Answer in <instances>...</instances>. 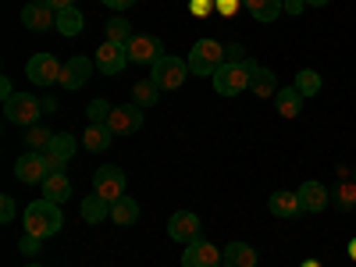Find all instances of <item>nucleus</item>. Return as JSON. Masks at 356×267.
<instances>
[{"label":"nucleus","mask_w":356,"mask_h":267,"mask_svg":"<svg viewBox=\"0 0 356 267\" xmlns=\"http://www.w3.org/2000/svg\"><path fill=\"white\" fill-rule=\"evenodd\" d=\"M349 260H356V239H349Z\"/></svg>","instance_id":"obj_45"},{"label":"nucleus","mask_w":356,"mask_h":267,"mask_svg":"<svg viewBox=\"0 0 356 267\" xmlns=\"http://www.w3.org/2000/svg\"><path fill=\"white\" fill-rule=\"evenodd\" d=\"M43 4H50L54 11H65V8H75V0H43Z\"/></svg>","instance_id":"obj_42"},{"label":"nucleus","mask_w":356,"mask_h":267,"mask_svg":"<svg viewBox=\"0 0 356 267\" xmlns=\"http://www.w3.org/2000/svg\"><path fill=\"white\" fill-rule=\"evenodd\" d=\"M307 0H285V15H303Z\"/></svg>","instance_id":"obj_40"},{"label":"nucleus","mask_w":356,"mask_h":267,"mask_svg":"<svg viewBox=\"0 0 356 267\" xmlns=\"http://www.w3.org/2000/svg\"><path fill=\"white\" fill-rule=\"evenodd\" d=\"M228 61H250V57H246V50H243V43H228Z\"/></svg>","instance_id":"obj_35"},{"label":"nucleus","mask_w":356,"mask_h":267,"mask_svg":"<svg viewBox=\"0 0 356 267\" xmlns=\"http://www.w3.org/2000/svg\"><path fill=\"white\" fill-rule=\"evenodd\" d=\"M221 253H225V264L232 267H257V250L250 243H228Z\"/></svg>","instance_id":"obj_25"},{"label":"nucleus","mask_w":356,"mask_h":267,"mask_svg":"<svg viewBox=\"0 0 356 267\" xmlns=\"http://www.w3.org/2000/svg\"><path fill=\"white\" fill-rule=\"evenodd\" d=\"M111 221L114 225H136L139 221V203L132 200V196H122V200H118V203H111Z\"/></svg>","instance_id":"obj_26"},{"label":"nucleus","mask_w":356,"mask_h":267,"mask_svg":"<svg viewBox=\"0 0 356 267\" xmlns=\"http://www.w3.org/2000/svg\"><path fill=\"white\" fill-rule=\"evenodd\" d=\"M86 29V18L79 8H65V11H57V33L61 36H79Z\"/></svg>","instance_id":"obj_27"},{"label":"nucleus","mask_w":356,"mask_h":267,"mask_svg":"<svg viewBox=\"0 0 356 267\" xmlns=\"http://www.w3.org/2000/svg\"><path fill=\"white\" fill-rule=\"evenodd\" d=\"M40 114H47V111H43V100H36L33 93H15L11 100H4V118L11 125L29 129L40 122Z\"/></svg>","instance_id":"obj_5"},{"label":"nucleus","mask_w":356,"mask_h":267,"mask_svg":"<svg viewBox=\"0 0 356 267\" xmlns=\"http://www.w3.org/2000/svg\"><path fill=\"white\" fill-rule=\"evenodd\" d=\"M125 186H129V178L122 168H114V164H100L93 171V193H100L107 203H118L125 196Z\"/></svg>","instance_id":"obj_6"},{"label":"nucleus","mask_w":356,"mask_h":267,"mask_svg":"<svg viewBox=\"0 0 356 267\" xmlns=\"http://www.w3.org/2000/svg\"><path fill=\"white\" fill-rule=\"evenodd\" d=\"M50 139H54V132H50V129H43V125H29V129H25V146H29V150L47 154Z\"/></svg>","instance_id":"obj_30"},{"label":"nucleus","mask_w":356,"mask_h":267,"mask_svg":"<svg viewBox=\"0 0 356 267\" xmlns=\"http://www.w3.org/2000/svg\"><path fill=\"white\" fill-rule=\"evenodd\" d=\"M43 111L54 114V111H57V100H54V97H43Z\"/></svg>","instance_id":"obj_43"},{"label":"nucleus","mask_w":356,"mask_h":267,"mask_svg":"<svg viewBox=\"0 0 356 267\" xmlns=\"http://www.w3.org/2000/svg\"><path fill=\"white\" fill-rule=\"evenodd\" d=\"M239 4H243V0H214V8L221 15H235V11H239Z\"/></svg>","instance_id":"obj_36"},{"label":"nucleus","mask_w":356,"mask_h":267,"mask_svg":"<svg viewBox=\"0 0 356 267\" xmlns=\"http://www.w3.org/2000/svg\"><path fill=\"white\" fill-rule=\"evenodd\" d=\"M15 200L11 196H0V225H8V221H15Z\"/></svg>","instance_id":"obj_34"},{"label":"nucleus","mask_w":356,"mask_h":267,"mask_svg":"<svg viewBox=\"0 0 356 267\" xmlns=\"http://www.w3.org/2000/svg\"><path fill=\"white\" fill-rule=\"evenodd\" d=\"M243 8H246L257 22L271 25V22H278V18L285 15V0H243Z\"/></svg>","instance_id":"obj_21"},{"label":"nucleus","mask_w":356,"mask_h":267,"mask_svg":"<svg viewBox=\"0 0 356 267\" xmlns=\"http://www.w3.org/2000/svg\"><path fill=\"white\" fill-rule=\"evenodd\" d=\"M186 61H189L193 75H214L228 61V47H221L218 40H196Z\"/></svg>","instance_id":"obj_3"},{"label":"nucleus","mask_w":356,"mask_h":267,"mask_svg":"<svg viewBox=\"0 0 356 267\" xmlns=\"http://www.w3.org/2000/svg\"><path fill=\"white\" fill-rule=\"evenodd\" d=\"M267 211H271L275 218L296 221V218L303 214V203H300V193H289V189H278V193H271V200H267Z\"/></svg>","instance_id":"obj_17"},{"label":"nucleus","mask_w":356,"mask_h":267,"mask_svg":"<svg viewBox=\"0 0 356 267\" xmlns=\"http://www.w3.org/2000/svg\"><path fill=\"white\" fill-rule=\"evenodd\" d=\"M75 150H79V139H75V136H68V132H54V139H50V146H47L50 171H65L68 161L75 157Z\"/></svg>","instance_id":"obj_13"},{"label":"nucleus","mask_w":356,"mask_h":267,"mask_svg":"<svg viewBox=\"0 0 356 267\" xmlns=\"http://www.w3.org/2000/svg\"><path fill=\"white\" fill-rule=\"evenodd\" d=\"M150 79L161 86V93H171V89L186 86V79H189V61H182V57H171V54H161L157 61L150 65Z\"/></svg>","instance_id":"obj_4"},{"label":"nucleus","mask_w":356,"mask_h":267,"mask_svg":"<svg viewBox=\"0 0 356 267\" xmlns=\"http://www.w3.org/2000/svg\"><path fill=\"white\" fill-rule=\"evenodd\" d=\"M129 61L132 65H154L157 57L164 54V43L157 40V36H143V33H136L132 40H129Z\"/></svg>","instance_id":"obj_14"},{"label":"nucleus","mask_w":356,"mask_h":267,"mask_svg":"<svg viewBox=\"0 0 356 267\" xmlns=\"http://www.w3.org/2000/svg\"><path fill=\"white\" fill-rule=\"evenodd\" d=\"M296 89H300L303 97H317L321 93V75L314 72V68H303L300 75H296V82H292Z\"/></svg>","instance_id":"obj_31"},{"label":"nucleus","mask_w":356,"mask_h":267,"mask_svg":"<svg viewBox=\"0 0 356 267\" xmlns=\"http://www.w3.org/2000/svg\"><path fill=\"white\" fill-rule=\"evenodd\" d=\"M111 143H114V132H111L107 125H89V129L82 132V146H86L89 154H104Z\"/></svg>","instance_id":"obj_24"},{"label":"nucleus","mask_w":356,"mask_h":267,"mask_svg":"<svg viewBox=\"0 0 356 267\" xmlns=\"http://www.w3.org/2000/svg\"><path fill=\"white\" fill-rule=\"evenodd\" d=\"M168 235H171L175 243H182V246L196 243L200 239V218L193 211H175L168 218Z\"/></svg>","instance_id":"obj_12"},{"label":"nucleus","mask_w":356,"mask_h":267,"mask_svg":"<svg viewBox=\"0 0 356 267\" xmlns=\"http://www.w3.org/2000/svg\"><path fill=\"white\" fill-rule=\"evenodd\" d=\"M125 65H129V50H125L122 43H107V40H104V47L97 50V68H100L104 75H122Z\"/></svg>","instance_id":"obj_16"},{"label":"nucleus","mask_w":356,"mask_h":267,"mask_svg":"<svg viewBox=\"0 0 356 267\" xmlns=\"http://www.w3.org/2000/svg\"><path fill=\"white\" fill-rule=\"evenodd\" d=\"M61 75H65V65L57 61L54 54H33L25 65V79L36 82V86H61Z\"/></svg>","instance_id":"obj_7"},{"label":"nucleus","mask_w":356,"mask_h":267,"mask_svg":"<svg viewBox=\"0 0 356 267\" xmlns=\"http://www.w3.org/2000/svg\"><path fill=\"white\" fill-rule=\"evenodd\" d=\"M221 267H232V264H221Z\"/></svg>","instance_id":"obj_48"},{"label":"nucleus","mask_w":356,"mask_h":267,"mask_svg":"<svg viewBox=\"0 0 356 267\" xmlns=\"http://www.w3.org/2000/svg\"><path fill=\"white\" fill-rule=\"evenodd\" d=\"M303 267H321V260H303Z\"/></svg>","instance_id":"obj_46"},{"label":"nucleus","mask_w":356,"mask_h":267,"mask_svg":"<svg viewBox=\"0 0 356 267\" xmlns=\"http://www.w3.org/2000/svg\"><path fill=\"white\" fill-rule=\"evenodd\" d=\"M211 8H214V0H189V11L193 15H207Z\"/></svg>","instance_id":"obj_38"},{"label":"nucleus","mask_w":356,"mask_h":267,"mask_svg":"<svg viewBox=\"0 0 356 267\" xmlns=\"http://www.w3.org/2000/svg\"><path fill=\"white\" fill-rule=\"evenodd\" d=\"M296 193H300L303 214H321V211H328V203H332V193L324 189L321 182H314V178H310V182H303Z\"/></svg>","instance_id":"obj_18"},{"label":"nucleus","mask_w":356,"mask_h":267,"mask_svg":"<svg viewBox=\"0 0 356 267\" xmlns=\"http://www.w3.org/2000/svg\"><path fill=\"white\" fill-rule=\"evenodd\" d=\"M303 100H307V97H303L296 86H285V89H278V93H275V107H278L282 118H296V114L303 111Z\"/></svg>","instance_id":"obj_22"},{"label":"nucleus","mask_w":356,"mask_h":267,"mask_svg":"<svg viewBox=\"0 0 356 267\" xmlns=\"http://www.w3.org/2000/svg\"><path fill=\"white\" fill-rule=\"evenodd\" d=\"M40 189H43V200H50V203H68L72 200V178L65 171H50L40 182Z\"/></svg>","instance_id":"obj_19"},{"label":"nucleus","mask_w":356,"mask_h":267,"mask_svg":"<svg viewBox=\"0 0 356 267\" xmlns=\"http://www.w3.org/2000/svg\"><path fill=\"white\" fill-rule=\"evenodd\" d=\"M136 4V0H104V8H111V11H129Z\"/></svg>","instance_id":"obj_39"},{"label":"nucleus","mask_w":356,"mask_h":267,"mask_svg":"<svg viewBox=\"0 0 356 267\" xmlns=\"http://www.w3.org/2000/svg\"><path fill=\"white\" fill-rule=\"evenodd\" d=\"M356 203V189L353 186H346V189H339V207H346V211H349V207Z\"/></svg>","instance_id":"obj_37"},{"label":"nucleus","mask_w":356,"mask_h":267,"mask_svg":"<svg viewBox=\"0 0 356 267\" xmlns=\"http://www.w3.org/2000/svg\"><path fill=\"white\" fill-rule=\"evenodd\" d=\"M132 36H136V33H132V22H129V18L114 15V18L104 22V40H107V43H122V47H129Z\"/></svg>","instance_id":"obj_23"},{"label":"nucleus","mask_w":356,"mask_h":267,"mask_svg":"<svg viewBox=\"0 0 356 267\" xmlns=\"http://www.w3.org/2000/svg\"><path fill=\"white\" fill-rule=\"evenodd\" d=\"M221 264H225V253L207 239H196L182 250V267H221Z\"/></svg>","instance_id":"obj_10"},{"label":"nucleus","mask_w":356,"mask_h":267,"mask_svg":"<svg viewBox=\"0 0 356 267\" xmlns=\"http://www.w3.org/2000/svg\"><path fill=\"white\" fill-rule=\"evenodd\" d=\"M253 93L260 97V100H267V97H275L278 93V79H275V72H267V68H257V75H253Z\"/></svg>","instance_id":"obj_29"},{"label":"nucleus","mask_w":356,"mask_h":267,"mask_svg":"<svg viewBox=\"0 0 356 267\" xmlns=\"http://www.w3.org/2000/svg\"><path fill=\"white\" fill-rule=\"evenodd\" d=\"M40 246H43V239H36V235H22V239H18V250H22V257H36L40 253Z\"/></svg>","instance_id":"obj_33"},{"label":"nucleus","mask_w":356,"mask_h":267,"mask_svg":"<svg viewBox=\"0 0 356 267\" xmlns=\"http://www.w3.org/2000/svg\"><path fill=\"white\" fill-rule=\"evenodd\" d=\"M111 111H114V104H107V100H93V104L86 107V118H89V125H107Z\"/></svg>","instance_id":"obj_32"},{"label":"nucleus","mask_w":356,"mask_h":267,"mask_svg":"<svg viewBox=\"0 0 356 267\" xmlns=\"http://www.w3.org/2000/svg\"><path fill=\"white\" fill-rule=\"evenodd\" d=\"M29 267H40V264H29Z\"/></svg>","instance_id":"obj_47"},{"label":"nucleus","mask_w":356,"mask_h":267,"mask_svg":"<svg viewBox=\"0 0 356 267\" xmlns=\"http://www.w3.org/2000/svg\"><path fill=\"white\" fill-rule=\"evenodd\" d=\"M93 65H97V61H89V57H82V54L68 57V61H65V75H61V86L72 89V93H79V89L89 82V75H93Z\"/></svg>","instance_id":"obj_15"},{"label":"nucleus","mask_w":356,"mask_h":267,"mask_svg":"<svg viewBox=\"0 0 356 267\" xmlns=\"http://www.w3.org/2000/svg\"><path fill=\"white\" fill-rule=\"evenodd\" d=\"M15 97V86H11V79H0V100H11Z\"/></svg>","instance_id":"obj_41"},{"label":"nucleus","mask_w":356,"mask_h":267,"mask_svg":"<svg viewBox=\"0 0 356 267\" xmlns=\"http://www.w3.org/2000/svg\"><path fill=\"white\" fill-rule=\"evenodd\" d=\"M79 214H82L86 225H100V221L111 218V203H107L100 193H86L82 203H79Z\"/></svg>","instance_id":"obj_20"},{"label":"nucleus","mask_w":356,"mask_h":267,"mask_svg":"<svg viewBox=\"0 0 356 267\" xmlns=\"http://www.w3.org/2000/svg\"><path fill=\"white\" fill-rule=\"evenodd\" d=\"M22 25L29 33H50V29H57V11L43 0H33V4L22 8Z\"/></svg>","instance_id":"obj_11"},{"label":"nucleus","mask_w":356,"mask_h":267,"mask_svg":"<svg viewBox=\"0 0 356 267\" xmlns=\"http://www.w3.org/2000/svg\"><path fill=\"white\" fill-rule=\"evenodd\" d=\"M47 175H50V161H47V154H40V150L22 154L18 164H15V178H18V182H25V186L43 182Z\"/></svg>","instance_id":"obj_9"},{"label":"nucleus","mask_w":356,"mask_h":267,"mask_svg":"<svg viewBox=\"0 0 356 267\" xmlns=\"http://www.w3.org/2000/svg\"><path fill=\"white\" fill-rule=\"evenodd\" d=\"M257 61L250 57V61H225L214 75H211V82H214V93L218 97H239V93H246V89L253 86V75H257Z\"/></svg>","instance_id":"obj_2"},{"label":"nucleus","mask_w":356,"mask_h":267,"mask_svg":"<svg viewBox=\"0 0 356 267\" xmlns=\"http://www.w3.org/2000/svg\"><path fill=\"white\" fill-rule=\"evenodd\" d=\"M161 100V86L154 82V79H139L136 86H132V104H139V107H154Z\"/></svg>","instance_id":"obj_28"},{"label":"nucleus","mask_w":356,"mask_h":267,"mask_svg":"<svg viewBox=\"0 0 356 267\" xmlns=\"http://www.w3.org/2000/svg\"><path fill=\"white\" fill-rule=\"evenodd\" d=\"M107 129L114 136H136L143 129V107L139 104H122V107H114L111 118H107Z\"/></svg>","instance_id":"obj_8"},{"label":"nucleus","mask_w":356,"mask_h":267,"mask_svg":"<svg viewBox=\"0 0 356 267\" xmlns=\"http://www.w3.org/2000/svg\"><path fill=\"white\" fill-rule=\"evenodd\" d=\"M22 228L29 235H36V239H50V235H57L65 228V214H61V203H50V200H33L25 207V214H22Z\"/></svg>","instance_id":"obj_1"},{"label":"nucleus","mask_w":356,"mask_h":267,"mask_svg":"<svg viewBox=\"0 0 356 267\" xmlns=\"http://www.w3.org/2000/svg\"><path fill=\"white\" fill-rule=\"evenodd\" d=\"M332 0H307V8H328Z\"/></svg>","instance_id":"obj_44"}]
</instances>
